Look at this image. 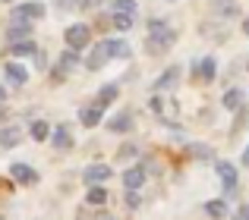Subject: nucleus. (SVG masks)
<instances>
[{
  "label": "nucleus",
  "mask_w": 249,
  "mask_h": 220,
  "mask_svg": "<svg viewBox=\"0 0 249 220\" xmlns=\"http://www.w3.org/2000/svg\"><path fill=\"white\" fill-rule=\"evenodd\" d=\"M177 41V29H170V22L164 16H152L148 19V41H145V54L148 57H164Z\"/></svg>",
  "instance_id": "nucleus-1"
},
{
  "label": "nucleus",
  "mask_w": 249,
  "mask_h": 220,
  "mask_svg": "<svg viewBox=\"0 0 249 220\" xmlns=\"http://www.w3.org/2000/svg\"><path fill=\"white\" fill-rule=\"evenodd\" d=\"M63 41L67 47H76V50H85L91 44V25L89 22H73L63 29Z\"/></svg>",
  "instance_id": "nucleus-2"
},
{
  "label": "nucleus",
  "mask_w": 249,
  "mask_h": 220,
  "mask_svg": "<svg viewBox=\"0 0 249 220\" xmlns=\"http://www.w3.org/2000/svg\"><path fill=\"white\" fill-rule=\"evenodd\" d=\"M44 13H48V6L41 3V0H25V3H13L10 10V19H44Z\"/></svg>",
  "instance_id": "nucleus-3"
},
{
  "label": "nucleus",
  "mask_w": 249,
  "mask_h": 220,
  "mask_svg": "<svg viewBox=\"0 0 249 220\" xmlns=\"http://www.w3.org/2000/svg\"><path fill=\"white\" fill-rule=\"evenodd\" d=\"M3 79H6V85H13V88H25V82H29V69H25V63H19L16 57L6 60L3 63Z\"/></svg>",
  "instance_id": "nucleus-4"
},
{
  "label": "nucleus",
  "mask_w": 249,
  "mask_h": 220,
  "mask_svg": "<svg viewBox=\"0 0 249 220\" xmlns=\"http://www.w3.org/2000/svg\"><path fill=\"white\" fill-rule=\"evenodd\" d=\"M10 179L16 186H35L38 173H35V167L25 164V160H13V164H10Z\"/></svg>",
  "instance_id": "nucleus-5"
},
{
  "label": "nucleus",
  "mask_w": 249,
  "mask_h": 220,
  "mask_svg": "<svg viewBox=\"0 0 249 220\" xmlns=\"http://www.w3.org/2000/svg\"><path fill=\"white\" fill-rule=\"evenodd\" d=\"M214 170H218V179L221 186H224V195H233L237 192V167L231 164V160H214Z\"/></svg>",
  "instance_id": "nucleus-6"
},
{
  "label": "nucleus",
  "mask_w": 249,
  "mask_h": 220,
  "mask_svg": "<svg viewBox=\"0 0 249 220\" xmlns=\"http://www.w3.org/2000/svg\"><path fill=\"white\" fill-rule=\"evenodd\" d=\"M193 76L202 82V85H212L218 79V60L214 57H202V60L193 63Z\"/></svg>",
  "instance_id": "nucleus-7"
},
{
  "label": "nucleus",
  "mask_w": 249,
  "mask_h": 220,
  "mask_svg": "<svg viewBox=\"0 0 249 220\" xmlns=\"http://www.w3.org/2000/svg\"><path fill=\"white\" fill-rule=\"evenodd\" d=\"M107 63H110V50H107V44H104V41L91 44V54L85 57V69H89V73H98V69L107 66Z\"/></svg>",
  "instance_id": "nucleus-8"
},
{
  "label": "nucleus",
  "mask_w": 249,
  "mask_h": 220,
  "mask_svg": "<svg viewBox=\"0 0 249 220\" xmlns=\"http://www.w3.org/2000/svg\"><path fill=\"white\" fill-rule=\"evenodd\" d=\"M148 179V167L145 164H133L123 170V189H142Z\"/></svg>",
  "instance_id": "nucleus-9"
},
{
  "label": "nucleus",
  "mask_w": 249,
  "mask_h": 220,
  "mask_svg": "<svg viewBox=\"0 0 249 220\" xmlns=\"http://www.w3.org/2000/svg\"><path fill=\"white\" fill-rule=\"evenodd\" d=\"M22 139H25V132L19 126H10V123H3V126H0V148H3V151L19 148V145H22Z\"/></svg>",
  "instance_id": "nucleus-10"
},
{
  "label": "nucleus",
  "mask_w": 249,
  "mask_h": 220,
  "mask_svg": "<svg viewBox=\"0 0 249 220\" xmlns=\"http://www.w3.org/2000/svg\"><path fill=\"white\" fill-rule=\"evenodd\" d=\"M22 38H32V19H10L6 25V41H22Z\"/></svg>",
  "instance_id": "nucleus-11"
},
{
  "label": "nucleus",
  "mask_w": 249,
  "mask_h": 220,
  "mask_svg": "<svg viewBox=\"0 0 249 220\" xmlns=\"http://www.w3.org/2000/svg\"><path fill=\"white\" fill-rule=\"evenodd\" d=\"M79 63H82V50H76V47H67L60 57H57V66H54V69H60L63 76H70L76 66H79Z\"/></svg>",
  "instance_id": "nucleus-12"
},
{
  "label": "nucleus",
  "mask_w": 249,
  "mask_h": 220,
  "mask_svg": "<svg viewBox=\"0 0 249 220\" xmlns=\"http://www.w3.org/2000/svg\"><path fill=\"white\" fill-rule=\"evenodd\" d=\"M6 54L16 57V60H25V57L38 54V44H35V38H22V41H13L10 47H6Z\"/></svg>",
  "instance_id": "nucleus-13"
},
{
  "label": "nucleus",
  "mask_w": 249,
  "mask_h": 220,
  "mask_svg": "<svg viewBox=\"0 0 249 220\" xmlns=\"http://www.w3.org/2000/svg\"><path fill=\"white\" fill-rule=\"evenodd\" d=\"M101 120H104V107H101V104H89V107L79 110V123H82L85 129L101 126Z\"/></svg>",
  "instance_id": "nucleus-14"
},
{
  "label": "nucleus",
  "mask_w": 249,
  "mask_h": 220,
  "mask_svg": "<svg viewBox=\"0 0 249 220\" xmlns=\"http://www.w3.org/2000/svg\"><path fill=\"white\" fill-rule=\"evenodd\" d=\"M180 66H170V69H164V73L158 76V79H155V92H167V88H177V82H180Z\"/></svg>",
  "instance_id": "nucleus-15"
},
{
  "label": "nucleus",
  "mask_w": 249,
  "mask_h": 220,
  "mask_svg": "<svg viewBox=\"0 0 249 220\" xmlns=\"http://www.w3.org/2000/svg\"><path fill=\"white\" fill-rule=\"evenodd\" d=\"M107 129H110V132H117V135L129 132V129H133V113H129V110H120L117 116H110V120H107Z\"/></svg>",
  "instance_id": "nucleus-16"
},
{
  "label": "nucleus",
  "mask_w": 249,
  "mask_h": 220,
  "mask_svg": "<svg viewBox=\"0 0 249 220\" xmlns=\"http://www.w3.org/2000/svg\"><path fill=\"white\" fill-rule=\"evenodd\" d=\"M110 173H114V170H110V167L107 164H91V167H85V173H82V176H85V183H107V179H110Z\"/></svg>",
  "instance_id": "nucleus-17"
},
{
  "label": "nucleus",
  "mask_w": 249,
  "mask_h": 220,
  "mask_svg": "<svg viewBox=\"0 0 249 220\" xmlns=\"http://www.w3.org/2000/svg\"><path fill=\"white\" fill-rule=\"evenodd\" d=\"M51 145L57 148V151H70L73 148V135H70L67 126H54V132H51Z\"/></svg>",
  "instance_id": "nucleus-18"
},
{
  "label": "nucleus",
  "mask_w": 249,
  "mask_h": 220,
  "mask_svg": "<svg viewBox=\"0 0 249 220\" xmlns=\"http://www.w3.org/2000/svg\"><path fill=\"white\" fill-rule=\"evenodd\" d=\"M117 94H120V88H117L114 82H107V85H101V88L95 92V104H101L104 110H107V107L117 101Z\"/></svg>",
  "instance_id": "nucleus-19"
},
{
  "label": "nucleus",
  "mask_w": 249,
  "mask_h": 220,
  "mask_svg": "<svg viewBox=\"0 0 249 220\" xmlns=\"http://www.w3.org/2000/svg\"><path fill=\"white\" fill-rule=\"evenodd\" d=\"M104 44H107V50H110V60H126L129 57V44L123 41V38H104Z\"/></svg>",
  "instance_id": "nucleus-20"
},
{
  "label": "nucleus",
  "mask_w": 249,
  "mask_h": 220,
  "mask_svg": "<svg viewBox=\"0 0 249 220\" xmlns=\"http://www.w3.org/2000/svg\"><path fill=\"white\" fill-rule=\"evenodd\" d=\"M136 13H126V10H114V16H110V25H114L117 31H129L136 25Z\"/></svg>",
  "instance_id": "nucleus-21"
},
{
  "label": "nucleus",
  "mask_w": 249,
  "mask_h": 220,
  "mask_svg": "<svg viewBox=\"0 0 249 220\" xmlns=\"http://www.w3.org/2000/svg\"><path fill=\"white\" fill-rule=\"evenodd\" d=\"M51 123L48 120H32V126H29V135H32V141H48L51 139Z\"/></svg>",
  "instance_id": "nucleus-22"
},
{
  "label": "nucleus",
  "mask_w": 249,
  "mask_h": 220,
  "mask_svg": "<svg viewBox=\"0 0 249 220\" xmlns=\"http://www.w3.org/2000/svg\"><path fill=\"white\" fill-rule=\"evenodd\" d=\"M202 211H205L208 217H227V214H231V208H227V198H212V202L202 204Z\"/></svg>",
  "instance_id": "nucleus-23"
},
{
  "label": "nucleus",
  "mask_w": 249,
  "mask_h": 220,
  "mask_svg": "<svg viewBox=\"0 0 249 220\" xmlns=\"http://www.w3.org/2000/svg\"><path fill=\"white\" fill-rule=\"evenodd\" d=\"M85 202H89V204H101V208H104V204H107V189H104V183H91Z\"/></svg>",
  "instance_id": "nucleus-24"
},
{
  "label": "nucleus",
  "mask_w": 249,
  "mask_h": 220,
  "mask_svg": "<svg viewBox=\"0 0 249 220\" xmlns=\"http://www.w3.org/2000/svg\"><path fill=\"white\" fill-rule=\"evenodd\" d=\"M221 104H224L227 110L243 107V92H240V88H227V92H224V98H221Z\"/></svg>",
  "instance_id": "nucleus-25"
},
{
  "label": "nucleus",
  "mask_w": 249,
  "mask_h": 220,
  "mask_svg": "<svg viewBox=\"0 0 249 220\" xmlns=\"http://www.w3.org/2000/svg\"><path fill=\"white\" fill-rule=\"evenodd\" d=\"M54 6L63 13H76V10H85V0H54Z\"/></svg>",
  "instance_id": "nucleus-26"
},
{
  "label": "nucleus",
  "mask_w": 249,
  "mask_h": 220,
  "mask_svg": "<svg viewBox=\"0 0 249 220\" xmlns=\"http://www.w3.org/2000/svg\"><path fill=\"white\" fill-rule=\"evenodd\" d=\"M123 204H126L129 211L142 208V195H139V189H126V195H123Z\"/></svg>",
  "instance_id": "nucleus-27"
},
{
  "label": "nucleus",
  "mask_w": 249,
  "mask_h": 220,
  "mask_svg": "<svg viewBox=\"0 0 249 220\" xmlns=\"http://www.w3.org/2000/svg\"><path fill=\"white\" fill-rule=\"evenodd\" d=\"M189 154H193V157H199V160H214L212 148H199V145H189Z\"/></svg>",
  "instance_id": "nucleus-28"
},
{
  "label": "nucleus",
  "mask_w": 249,
  "mask_h": 220,
  "mask_svg": "<svg viewBox=\"0 0 249 220\" xmlns=\"http://www.w3.org/2000/svg\"><path fill=\"white\" fill-rule=\"evenodd\" d=\"M136 154H139V148H136L133 141H126V145H123L120 151H117V157H120V160H126V157H136Z\"/></svg>",
  "instance_id": "nucleus-29"
},
{
  "label": "nucleus",
  "mask_w": 249,
  "mask_h": 220,
  "mask_svg": "<svg viewBox=\"0 0 249 220\" xmlns=\"http://www.w3.org/2000/svg\"><path fill=\"white\" fill-rule=\"evenodd\" d=\"M114 10H126V13H139L136 0H114Z\"/></svg>",
  "instance_id": "nucleus-30"
},
{
  "label": "nucleus",
  "mask_w": 249,
  "mask_h": 220,
  "mask_svg": "<svg viewBox=\"0 0 249 220\" xmlns=\"http://www.w3.org/2000/svg\"><path fill=\"white\" fill-rule=\"evenodd\" d=\"M218 16H221V19H227V16H240V6H237V3H224V6H218Z\"/></svg>",
  "instance_id": "nucleus-31"
},
{
  "label": "nucleus",
  "mask_w": 249,
  "mask_h": 220,
  "mask_svg": "<svg viewBox=\"0 0 249 220\" xmlns=\"http://www.w3.org/2000/svg\"><path fill=\"white\" fill-rule=\"evenodd\" d=\"M148 107H152L155 113H161V98H158V94H152V98H148Z\"/></svg>",
  "instance_id": "nucleus-32"
},
{
  "label": "nucleus",
  "mask_w": 249,
  "mask_h": 220,
  "mask_svg": "<svg viewBox=\"0 0 249 220\" xmlns=\"http://www.w3.org/2000/svg\"><path fill=\"white\" fill-rule=\"evenodd\" d=\"M237 217H243V220H249V204H240V208H237Z\"/></svg>",
  "instance_id": "nucleus-33"
},
{
  "label": "nucleus",
  "mask_w": 249,
  "mask_h": 220,
  "mask_svg": "<svg viewBox=\"0 0 249 220\" xmlns=\"http://www.w3.org/2000/svg\"><path fill=\"white\" fill-rule=\"evenodd\" d=\"M240 164H243V167H249V145H246V151H243V157H240Z\"/></svg>",
  "instance_id": "nucleus-34"
},
{
  "label": "nucleus",
  "mask_w": 249,
  "mask_h": 220,
  "mask_svg": "<svg viewBox=\"0 0 249 220\" xmlns=\"http://www.w3.org/2000/svg\"><path fill=\"white\" fill-rule=\"evenodd\" d=\"M3 101H6V85L0 82V104H3Z\"/></svg>",
  "instance_id": "nucleus-35"
},
{
  "label": "nucleus",
  "mask_w": 249,
  "mask_h": 220,
  "mask_svg": "<svg viewBox=\"0 0 249 220\" xmlns=\"http://www.w3.org/2000/svg\"><path fill=\"white\" fill-rule=\"evenodd\" d=\"M3 120H6V107L0 104V126H3Z\"/></svg>",
  "instance_id": "nucleus-36"
},
{
  "label": "nucleus",
  "mask_w": 249,
  "mask_h": 220,
  "mask_svg": "<svg viewBox=\"0 0 249 220\" xmlns=\"http://www.w3.org/2000/svg\"><path fill=\"white\" fill-rule=\"evenodd\" d=\"M243 35H249V19H243Z\"/></svg>",
  "instance_id": "nucleus-37"
},
{
  "label": "nucleus",
  "mask_w": 249,
  "mask_h": 220,
  "mask_svg": "<svg viewBox=\"0 0 249 220\" xmlns=\"http://www.w3.org/2000/svg\"><path fill=\"white\" fill-rule=\"evenodd\" d=\"M0 3H16V0H0Z\"/></svg>",
  "instance_id": "nucleus-38"
},
{
  "label": "nucleus",
  "mask_w": 249,
  "mask_h": 220,
  "mask_svg": "<svg viewBox=\"0 0 249 220\" xmlns=\"http://www.w3.org/2000/svg\"><path fill=\"white\" fill-rule=\"evenodd\" d=\"M246 69H249V60H246Z\"/></svg>",
  "instance_id": "nucleus-39"
},
{
  "label": "nucleus",
  "mask_w": 249,
  "mask_h": 220,
  "mask_svg": "<svg viewBox=\"0 0 249 220\" xmlns=\"http://www.w3.org/2000/svg\"><path fill=\"white\" fill-rule=\"evenodd\" d=\"M170 3H174V0H170Z\"/></svg>",
  "instance_id": "nucleus-40"
}]
</instances>
